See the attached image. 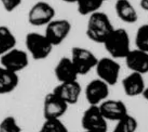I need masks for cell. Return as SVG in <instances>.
I'll return each instance as SVG.
<instances>
[{
    "label": "cell",
    "mask_w": 148,
    "mask_h": 132,
    "mask_svg": "<svg viewBox=\"0 0 148 132\" xmlns=\"http://www.w3.org/2000/svg\"><path fill=\"white\" fill-rule=\"evenodd\" d=\"M53 91L62 99L66 103L74 105L77 103L82 92V87L77 80L60 82Z\"/></svg>",
    "instance_id": "cell-12"
},
{
    "label": "cell",
    "mask_w": 148,
    "mask_h": 132,
    "mask_svg": "<svg viewBox=\"0 0 148 132\" xmlns=\"http://www.w3.org/2000/svg\"><path fill=\"white\" fill-rule=\"evenodd\" d=\"M127 67L133 72L145 74L148 72V52L142 50H131L124 58Z\"/></svg>",
    "instance_id": "cell-14"
},
{
    "label": "cell",
    "mask_w": 148,
    "mask_h": 132,
    "mask_svg": "<svg viewBox=\"0 0 148 132\" xmlns=\"http://www.w3.org/2000/svg\"><path fill=\"white\" fill-rule=\"evenodd\" d=\"M2 7L7 12H13L20 6L22 0H0Z\"/></svg>",
    "instance_id": "cell-25"
},
{
    "label": "cell",
    "mask_w": 148,
    "mask_h": 132,
    "mask_svg": "<svg viewBox=\"0 0 148 132\" xmlns=\"http://www.w3.org/2000/svg\"><path fill=\"white\" fill-rule=\"evenodd\" d=\"M135 43L136 48L148 52V25L144 24L138 27L136 36Z\"/></svg>",
    "instance_id": "cell-23"
},
{
    "label": "cell",
    "mask_w": 148,
    "mask_h": 132,
    "mask_svg": "<svg viewBox=\"0 0 148 132\" xmlns=\"http://www.w3.org/2000/svg\"><path fill=\"white\" fill-rule=\"evenodd\" d=\"M20 125L13 116H8L0 122V132H20Z\"/></svg>",
    "instance_id": "cell-24"
},
{
    "label": "cell",
    "mask_w": 148,
    "mask_h": 132,
    "mask_svg": "<svg viewBox=\"0 0 148 132\" xmlns=\"http://www.w3.org/2000/svg\"><path fill=\"white\" fill-rule=\"evenodd\" d=\"M103 3L102 0H77L76 2L78 12L82 16H90L99 11Z\"/></svg>",
    "instance_id": "cell-20"
},
{
    "label": "cell",
    "mask_w": 148,
    "mask_h": 132,
    "mask_svg": "<svg viewBox=\"0 0 148 132\" xmlns=\"http://www.w3.org/2000/svg\"><path fill=\"white\" fill-rule=\"evenodd\" d=\"M82 126L88 132H106L107 120L104 119L98 105H90L83 113Z\"/></svg>",
    "instance_id": "cell-7"
},
{
    "label": "cell",
    "mask_w": 148,
    "mask_h": 132,
    "mask_svg": "<svg viewBox=\"0 0 148 132\" xmlns=\"http://www.w3.org/2000/svg\"><path fill=\"white\" fill-rule=\"evenodd\" d=\"M102 1H103V2H106V1H110V0H102Z\"/></svg>",
    "instance_id": "cell-28"
},
{
    "label": "cell",
    "mask_w": 148,
    "mask_h": 132,
    "mask_svg": "<svg viewBox=\"0 0 148 132\" xmlns=\"http://www.w3.org/2000/svg\"><path fill=\"white\" fill-rule=\"evenodd\" d=\"M106 51L114 59L125 58L130 51V41L124 28H113L103 43Z\"/></svg>",
    "instance_id": "cell-2"
},
{
    "label": "cell",
    "mask_w": 148,
    "mask_h": 132,
    "mask_svg": "<svg viewBox=\"0 0 148 132\" xmlns=\"http://www.w3.org/2000/svg\"><path fill=\"white\" fill-rule=\"evenodd\" d=\"M16 45V38L7 26H0V56Z\"/></svg>",
    "instance_id": "cell-19"
},
{
    "label": "cell",
    "mask_w": 148,
    "mask_h": 132,
    "mask_svg": "<svg viewBox=\"0 0 148 132\" xmlns=\"http://www.w3.org/2000/svg\"><path fill=\"white\" fill-rule=\"evenodd\" d=\"M64 2H66V3H75L77 2V0H62Z\"/></svg>",
    "instance_id": "cell-27"
},
{
    "label": "cell",
    "mask_w": 148,
    "mask_h": 132,
    "mask_svg": "<svg viewBox=\"0 0 148 132\" xmlns=\"http://www.w3.org/2000/svg\"><path fill=\"white\" fill-rule=\"evenodd\" d=\"M25 45L30 56L36 60L48 57L54 47L45 34L36 32H30L26 35Z\"/></svg>",
    "instance_id": "cell-3"
},
{
    "label": "cell",
    "mask_w": 148,
    "mask_h": 132,
    "mask_svg": "<svg viewBox=\"0 0 148 132\" xmlns=\"http://www.w3.org/2000/svg\"><path fill=\"white\" fill-rule=\"evenodd\" d=\"M116 122L115 132H134L138 128V122L136 118L128 114V113L116 121Z\"/></svg>",
    "instance_id": "cell-21"
},
{
    "label": "cell",
    "mask_w": 148,
    "mask_h": 132,
    "mask_svg": "<svg viewBox=\"0 0 148 132\" xmlns=\"http://www.w3.org/2000/svg\"><path fill=\"white\" fill-rule=\"evenodd\" d=\"M68 104L53 91L45 95L43 102V116L46 118H60L67 112Z\"/></svg>",
    "instance_id": "cell-10"
},
{
    "label": "cell",
    "mask_w": 148,
    "mask_h": 132,
    "mask_svg": "<svg viewBox=\"0 0 148 132\" xmlns=\"http://www.w3.org/2000/svg\"><path fill=\"white\" fill-rule=\"evenodd\" d=\"M85 97L90 105H99L108 99L109 85L100 79L91 80L85 88Z\"/></svg>",
    "instance_id": "cell-11"
},
{
    "label": "cell",
    "mask_w": 148,
    "mask_h": 132,
    "mask_svg": "<svg viewBox=\"0 0 148 132\" xmlns=\"http://www.w3.org/2000/svg\"><path fill=\"white\" fill-rule=\"evenodd\" d=\"M95 68L99 79L106 82L109 86L117 83L121 72V66L114 59L103 57L98 59Z\"/></svg>",
    "instance_id": "cell-6"
},
{
    "label": "cell",
    "mask_w": 148,
    "mask_h": 132,
    "mask_svg": "<svg viewBox=\"0 0 148 132\" xmlns=\"http://www.w3.org/2000/svg\"><path fill=\"white\" fill-rule=\"evenodd\" d=\"M41 132H67V129L60 118H46L40 129Z\"/></svg>",
    "instance_id": "cell-22"
},
{
    "label": "cell",
    "mask_w": 148,
    "mask_h": 132,
    "mask_svg": "<svg viewBox=\"0 0 148 132\" xmlns=\"http://www.w3.org/2000/svg\"><path fill=\"white\" fill-rule=\"evenodd\" d=\"M101 114L107 121H118L127 113V106L122 101L119 100H108L98 105Z\"/></svg>",
    "instance_id": "cell-13"
},
{
    "label": "cell",
    "mask_w": 148,
    "mask_h": 132,
    "mask_svg": "<svg viewBox=\"0 0 148 132\" xmlns=\"http://www.w3.org/2000/svg\"><path fill=\"white\" fill-rule=\"evenodd\" d=\"M115 10L117 16L126 23L133 24L138 21V13L129 0H116Z\"/></svg>",
    "instance_id": "cell-17"
},
{
    "label": "cell",
    "mask_w": 148,
    "mask_h": 132,
    "mask_svg": "<svg viewBox=\"0 0 148 132\" xmlns=\"http://www.w3.org/2000/svg\"><path fill=\"white\" fill-rule=\"evenodd\" d=\"M55 8L50 3L45 1H38L29 10L27 19L31 25H46L54 19Z\"/></svg>",
    "instance_id": "cell-5"
},
{
    "label": "cell",
    "mask_w": 148,
    "mask_h": 132,
    "mask_svg": "<svg viewBox=\"0 0 148 132\" xmlns=\"http://www.w3.org/2000/svg\"><path fill=\"white\" fill-rule=\"evenodd\" d=\"M0 63L5 68L18 74L28 65V54L26 51L15 47L0 56Z\"/></svg>",
    "instance_id": "cell-9"
},
{
    "label": "cell",
    "mask_w": 148,
    "mask_h": 132,
    "mask_svg": "<svg viewBox=\"0 0 148 132\" xmlns=\"http://www.w3.org/2000/svg\"><path fill=\"white\" fill-rule=\"evenodd\" d=\"M122 88L124 92L128 97H136L143 94L146 87L143 74L133 72L128 74L122 80Z\"/></svg>",
    "instance_id": "cell-15"
},
{
    "label": "cell",
    "mask_w": 148,
    "mask_h": 132,
    "mask_svg": "<svg viewBox=\"0 0 148 132\" xmlns=\"http://www.w3.org/2000/svg\"><path fill=\"white\" fill-rule=\"evenodd\" d=\"M71 22L67 19H53L46 25L45 35L53 46L62 44L71 31Z\"/></svg>",
    "instance_id": "cell-8"
},
{
    "label": "cell",
    "mask_w": 148,
    "mask_h": 132,
    "mask_svg": "<svg viewBox=\"0 0 148 132\" xmlns=\"http://www.w3.org/2000/svg\"><path fill=\"white\" fill-rule=\"evenodd\" d=\"M139 5L141 8L145 11L148 10V0H140Z\"/></svg>",
    "instance_id": "cell-26"
},
{
    "label": "cell",
    "mask_w": 148,
    "mask_h": 132,
    "mask_svg": "<svg viewBox=\"0 0 148 132\" xmlns=\"http://www.w3.org/2000/svg\"><path fill=\"white\" fill-rule=\"evenodd\" d=\"M54 74L60 82L77 80L79 76L75 66L69 57H62L58 62L54 69Z\"/></svg>",
    "instance_id": "cell-16"
},
{
    "label": "cell",
    "mask_w": 148,
    "mask_h": 132,
    "mask_svg": "<svg viewBox=\"0 0 148 132\" xmlns=\"http://www.w3.org/2000/svg\"><path fill=\"white\" fill-rule=\"evenodd\" d=\"M113 28L109 16L99 10L89 16L86 34L92 42L103 44Z\"/></svg>",
    "instance_id": "cell-1"
},
{
    "label": "cell",
    "mask_w": 148,
    "mask_h": 132,
    "mask_svg": "<svg viewBox=\"0 0 148 132\" xmlns=\"http://www.w3.org/2000/svg\"><path fill=\"white\" fill-rule=\"evenodd\" d=\"M71 61L79 75H85L95 68L98 58L90 50L82 47H74L71 51Z\"/></svg>",
    "instance_id": "cell-4"
},
{
    "label": "cell",
    "mask_w": 148,
    "mask_h": 132,
    "mask_svg": "<svg viewBox=\"0 0 148 132\" xmlns=\"http://www.w3.org/2000/svg\"><path fill=\"white\" fill-rule=\"evenodd\" d=\"M19 82L18 74L0 65V95L8 94L17 88Z\"/></svg>",
    "instance_id": "cell-18"
}]
</instances>
